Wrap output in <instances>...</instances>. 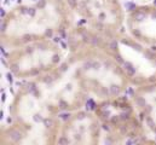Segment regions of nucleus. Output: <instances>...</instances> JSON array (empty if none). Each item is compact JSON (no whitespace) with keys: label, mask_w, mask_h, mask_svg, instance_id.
I'll list each match as a JSON object with an SVG mask.
<instances>
[{"label":"nucleus","mask_w":156,"mask_h":145,"mask_svg":"<svg viewBox=\"0 0 156 145\" xmlns=\"http://www.w3.org/2000/svg\"><path fill=\"white\" fill-rule=\"evenodd\" d=\"M11 122L1 144H57L62 119L34 81L20 87L10 104Z\"/></svg>","instance_id":"nucleus-2"},{"label":"nucleus","mask_w":156,"mask_h":145,"mask_svg":"<svg viewBox=\"0 0 156 145\" xmlns=\"http://www.w3.org/2000/svg\"><path fill=\"white\" fill-rule=\"evenodd\" d=\"M65 61L84 92L96 102L122 97L133 84L109 41L96 35L93 40H76Z\"/></svg>","instance_id":"nucleus-1"},{"label":"nucleus","mask_w":156,"mask_h":145,"mask_svg":"<svg viewBox=\"0 0 156 145\" xmlns=\"http://www.w3.org/2000/svg\"><path fill=\"white\" fill-rule=\"evenodd\" d=\"M96 114L99 116L103 125L104 138L111 143L143 142L146 137V128L132 103V99L119 98L96 102Z\"/></svg>","instance_id":"nucleus-6"},{"label":"nucleus","mask_w":156,"mask_h":145,"mask_svg":"<svg viewBox=\"0 0 156 145\" xmlns=\"http://www.w3.org/2000/svg\"><path fill=\"white\" fill-rule=\"evenodd\" d=\"M65 57L63 47L55 38H46L6 50L5 63L13 77L30 81L50 74Z\"/></svg>","instance_id":"nucleus-4"},{"label":"nucleus","mask_w":156,"mask_h":145,"mask_svg":"<svg viewBox=\"0 0 156 145\" xmlns=\"http://www.w3.org/2000/svg\"><path fill=\"white\" fill-rule=\"evenodd\" d=\"M131 99L146 131L156 137V80L134 87Z\"/></svg>","instance_id":"nucleus-9"},{"label":"nucleus","mask_w":156,"mask_h":145,"mask_svg":"<svg viewBox=\"0 0 156 145\" xmlns=\"http://www.w3.org/2000/svg\"><path fill=\"white\" fill-rule=\"evenodd\" d=\"M75 18L90 33L105 41H118L125 29L126 12L120 0H65Z\"/></svg>","instance_id":"nucleus-5"},{"label":"nucleus","mask_w":156,"mask_h":145,"mask_svg":"<svg viewBox=\"0 0 156 145\" xmlns=\"http://www.w3.org/2000/svg\"><path fill=\"white\" fill-rule=\"evenodd\" d=\"M65 0H33L15 5L1 20V46L6 50L39 39L55 38L74 28Z\"/></svg>","instance_id":"nucleus-3"},{"label":"nucleus","mask_w":156,"mask_h":145,"mask_svg":"<svg viewBox=\"0 0 156 145\" xmlns=\"http://www.w3.org/2000/svg\"><path fill=\"white\" fill-rule=\"evenodd\" d=\"M103 142V125L94 110L80 109L62 119L57 144L93 145Z\"/></svg>","instance_id":"nucleus-7"},{"label":"nucleus","mask_w":156,"mask_h":145,"mask_svg":"<svg viewBox=\"0 0 156 145\" xmlns=\"http://www.w3.org/2000/svg\"><path fill=\"white\" fill-rule=\"evenodd\" d=\"M125 29L138 44L156 48V5H138L126 11Z\"/></svg>","instance_id":"nucleus-8"}]
</instances>
